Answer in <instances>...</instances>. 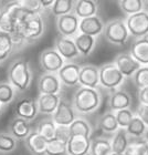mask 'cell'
<instances>
[{"instance_id": "1", "label": "cell", "mask_w": 148, "mask_h": 155, "mask_svg": "<svg viewBox=\"0 0 148 155\" xmlns=\"http://www.w3.org/2000/svg\"><path fill=\"white\" fill-rule=\"evenodd\" d=\"M102 97L97 89L80 87L73 95L72 105L77 113L91 114L101 107Z\"/></svg>"}, {"instance_id": "2", "label": "cell", "mask_w": 148, "mask_h": 155, "mask_svg": "<svg viewBox=\"0 0 148 155\" xmlns=\"http://www.w3.org/2000/svg\"><path fill=\"white\" fill-rule=\"evenodd\" d=\"M8 80L19 92H24L32 82V72L26 59H16L8 69Z\"/></svg>"}, {"instance_id": "3", "label": "cell", "mask_w": 148, "mask_h": 155, "mask_svg": "<svg viewBox=\"0 0 148 155\" xmlns=\"http://www.w3.org/2000/svg\"><path fill=\"white\" fill-rule=\"evenodd\" d=\"M45 30V23L42 13H36L30 17L26 22L18 26V29L13 35L21 37L26 42H32L40 39Z\"/></svg>"}, {"instance_id": "4", "label": "cell", "mask_w": 148, "mask_h": 155, "mask_svg": "<svg viewBox=\"0 0 148 155\" xmlns=\"http://www.w3.org/2000/svg\"><path fill=\"white\" fill-rule=\"evenodd\" d=\"M103 33L107 41L115 45H126L130 37L126 21L123 19H113L105 23Z\"/></svg>"}, {"instance_id": "5", "label": "cell", "mask_w": 148, "mask_h": 155, "mask_svg": "<svg viewBox=\"0 0 148 155\" xmlns=\"http://www.w3.org/2000/svg\"><path fill=\"white\" fill-rule=\"evenodd\" d=\"M125 77L114 62L106 63L100 68V84L105 89L115 90L124 82Z\"/></svg>"}, {"instance_id": "6", "label": "cell", "mask_w": 148, "mask_h": 155, "mask_svg": "<svg viewBox=\"0 0 148 155\" xmlns=\"http://www.w3.org/2000/svg\"><path fill=\"white\" fill-rule=\"evenodd\" d=\"M39 62L41 69L47 73H58L65 64V60L55 48H48L43 50L40 53Z\"/></svg>"}, {"instance_id": "7", "label": "cell", "mask_w": 148, "mask_h": 155, "mask_svg": "<svg viewBox=\"0 0 148 155\" xmlns=\"http://www.w3.org/2000/svg\"><path fill=\"white\" fill-rule=\"evenodd\" d=\"M125 21L130 37L139 39L148 36V11L143 10L140 12L127 16Z\"/></svg>"}, {"instance_id": "8", "label": "cell", "mask_w": 148, "mask_h": 155, "mask_svg": "<svg viewBox=\"0 0 148 155\" xmlns=\"http://www.w3.org/2000/svg\"><path fill=\"white\" fill-rule=\"evenodd\" d=\"M80 18L74 12L56 17L55 26L59 35L69 37V38H74L80 33Z\"/></svg>"}, {"instance_id": "9", "label": "cell", "mask_w": 148, "mask_h": 155, "mask_svg": "<svg viewBox=\"0 0 148 155\" xmlns=\"http://www.w3.org/2000/svg\"><path fill=\"white\" fill-rule=\"evenodd\" d=\"M76 113L77 112L75 111V109L71 103H69L68 101L61 99L56 110L51 115V117L56 125L70 126L77 119Z\"/></svg>"}, {"instance_id": "10", "label": "cell", "mask_w": 148, "mask_h": 155, "mask_svg": "<svg viewBox=\"0 0 148 155\" xmlns=\"http://www.w3.org/2000/svg\"><path fill=\"white\" fill-rule=\"evenodd\" d=\"M54 48L63 57V59L69 62L73 61L81 55L75 45L74 38H69V37L59 35L54 39Z\"/></svg>"}, {"instance_id": "11", "label": "cell", "mask_w": 148, "mask_h": 155, "mask_svg": "<svg viewBox=\"0 0 148 155\" xmlns=\"http://www.w3.org/2000/svg\"><path fill=\"white\" fill-rule=\"evenodd\" d=\"M62 82L58 73H47L39 78L38 90L42 94H60Z\"/></svg>"}, {"instance_id": "12", "label": "cell", "mask_w": 148, "mask_h": 155, "mask_svg": "<svg viewBox=\"0 0 148 155\" xmlns=\"http://www.w3.org/2000/svg\"><path fill=\"white\" fill-rule=\"evenodd\" d=\"M114 63L125 78H132L142 64L130 53H121L115 58Z\"/></svg>"}, {"instance_id": "13", "label": "cell", "mask_w": 148, "mask_h": 155, "mask_svg": "<svg viewBox=\"0 0 148 155\" xmlns=\"http://www.w3.org/2000/svg\"><path fill=\"white\" fill-rule=\"evenodd\" d=\"M80 71V65L74 63V62H68L58 72V75L61 80L62 84H64L66 87H75L77 84H80V82H79Z\"/></svg>"}, {"instance_id": "14", "label": "cell", "mask_w": 148, "mask_h": 155, "mask_svg": "<svg viewBox=\"0 0 148 155\" xmlns=\"http://www.w3.org/2000/svg\"><path fill=\"white\" fill-rule=\"evenodd\" d=\"M79 82L81 87L97 89L100 84V68L93 64H86L81 67Z\"/></svg>"}, {"instance_id": "15", "label": "cell", "mask_w": 148, "mask_h": 155, "mask_svg": "<svg viewBox=\"0 0 148 155\" xmlns=\"http://www.w3.org/2000/svg\"><path fill=\"white\" fill-rule=\"evenodd\" d=\"M104 28H105V23L100 17L92 16L83 18L80 20V32L85 33L88 36L97 37L104 32Z\"/></svg>"}, {"instance_id": "16", "label": "cell", "mask_w": 148, "mask_h": 155, "mask_svg": "<svg viewBox=\"0 0 148 155\" xmlns=\"http://www.w3.org/2000/svg\"><path fill=\"white\" fill-rule=\"evenodd\" d=\"M90 137L83 135H72L68 142L69 155H87L91 150Z\"/></svg>"}, {"instance_id": "17", "label": "cell", "mask_w": 148, "mask_h": 155, "mask_svg": "<svg viewBox=\"0 0 148 155\" xmlns=\"http://www.w3.org/2000/svg\"><path fill=\"white\" fill-rule=\"evenodd\" d=\"M39 112L38 103L37 100L33 99H21V100L16 104L14 113L18 117H22L24 120L31 121L37 116Z\"/></svg>"}, {"instance_id": "18", "label": "cell", "mask_w": 148, "mask_h": 155, "mask_svg": "<svg viewBox=\"0 0 148 155\" xmlns=\"http://www.w3.org/2000/svg\"><path fill=\"white\" fill-rule=\"evenodd\" d=\"M61 101L60 94H42L39 93L37 99L39 112L47 115H52L54 113L59 103Z\"/></svg>"}, {"instance_id": "19", "label": "cell", "mask_w": 148, "mask_h": 155, "mask_svg": "<svg viewBox=\"0 0 148 155\" xmlns=\"http://www.w3.org/2000/svg\"><path fill=\"white\" fill-rule=\"evenodd\" d=\"M48 140H45L38 132H31L24 140V145L31 154L45 155V150L48 145Z\"/></svg>"}, {"instance_id": "20", "label": "cell", "mask_w": 148, "mask_h": 155, "mask_svg": "<svg viewBox=\"0 0 148 155\" xmlns=\"http://www.w3.org/2000/svg\"><path fill=\"white\" fill-rule=\"evenodd\" d=\"M73 12L80 19L96 16L98 12V1L97 0H75Z\"/></svg>"}, {"instance_id": "21", "label": "cell", "mask_w": 148, "mask_h": 155, "mask_svg": "<svg viewBox=\"0 0 148 155\" xmlns=\"http://www.w3.org/2000/svg\"><path fill=\"white\" fill-rule=\"evenodd\" d=\"M130 105H132V97L126 91L117 90L111 94L110 100H108V107L113 112L129 109Z\"/></svg>"}, {"instance_id": "22", "label": "cell", "mask_w": 148, "mask_h": 155, "mask_svg": "<svg viewBox=\"0 0 148 155\" xmlns=\"http://www.w3.org/2000/svg\"><path fill=\"white\" fill-rule=\"evenodd\" d=\"M129 53L142 65H148V36L136 39L130 47Z\"/></svg>"}, {"instance_id": "23", "label": "cell", "mask_w": 148, "mask_h": 155, "mask_svg": "<svg viewBox=\"0 0 148 155\" xmlns=\"http://www.w3.org/2000/svg\"><path fill=\"white\" fill-rule=\"evenodd\" d=\"M74 41L77 47V50L82 57H88L93 52L96 45V37L88 36L85 33H79L74 37Z\"/></svg>"}, {"instance_id": "24", "label": "cell", "mask_w": 148, "mask_h": 155, "mask_svg": "<svg viewBox=\"0 0 148 155\" xmlns=\"http://www.w3.org/2000/svg\"><path fill=\"white\" fill-rule=\"evenodd\" d=\"M9 129L10 133L17 140H26L27 136L31 133L29 121L22 119V117H18V116H14L12 122L10 123Z\"/></svg>"}, {"instance_id": "25", "label": "cell", "mask_w": 148, "mask_h": 155, "mask_svg": "<svg viewBox=\"0 0 148 155\" xmlns=\"http://www.w3.org/2000/svg\"><path fill=\"white\" fill-rule=\"evenodd\" d=\"M129 145L128 134L126 132V129L119 127L118 131L115 132V135L112 140V150L114 153L118 154H125L126 150Z\"/></svg>"}, {"instance_id": "26", "label": "cell", "mask_w": 148, "mask_h": 155, "mask_svg": "<svg viewBox=\"0 0 148 155\" xmlns=\"http://www.w3.org/2000/svg\"><path fill=\"white\" fill-rule=\"evenodd\" d=\"M112 153V142L108 140L98 137L91 142V155H111Z\"/></svg>"}, {"instance_id": "27", "label": "cell", "mask_w": 148, "mask_h": 155, "mask_svg": "<svg viewBox=\"0 0 148 155\" xmlns=\"http://www.w3.org/2000/svg\"><path fill=\"white\" fill-rule=\"evenodd\" d=\"M147 129L148 126L144 123V121L138 115H135L128 124V126L126 127V132L133 137L140 139V137H144V134L147 131Z\"/></svg>"}, {"instance_id": "28", "label": "cell", "mask_w": 148, "mask_h": 155, "mask_svg": "<svg viewBox=\"0 0 148 155\" xmlns=\"http://www.w3.org/2000/svg\"><path fill=\"white\" fill-rule=\"evenodd\" d=\"M98 126L105 133H115L116 131H118L119 124L117 122L115 113L107 112L104 115H102L100 122H98Z\"/></svg>"}, {"instance_id": "29", "label": "cell", "mask_w": 148, "mask_h": 155, "mask_svg": "<svg viewBox=\"0 0 148 155\" xmlns=\"http://www.w3.org/2000/svg\"><path fill=\"white\" fill-rule=\"evenodd\" d=\"M14 48V42L11 35L0 31V62L7 60Z\"/></svg>"}, {"instance_id": "30", "label": "cell", "mask_w": 148, "mask_h": 155, "mask_svg": "<svg viewBox=\"0 0 148 155\" xmlns=\"http://www.w3.org/2000/svg\"><path fill=\"white\" fill-rule=\"evenodd\" d=\"M74 5L75 0H55L50 11L54 17L68 15L74 11Z\"/></svg>"}, {"instance_id": "31", "label": "cell", "mask_w": 148, "mask_h": 155, "mask_svg": "<svg viewBox=\"0 0 148 155\" xmlns=\"http://www.w3.org/2000/svg\"><path fill=\"white\" fill-rule=\"evenodd\" d=\"M119 8L126 16L140 12L144 10L145 1L144 0H118Z\"/></svg>"}, {"instance_id": "32", "label": "cell", "mask_w": 148, "mask_h": 155, "mask_svg": "<svg viewBox=\"0 0 148 155\" xmlns=\"http://www.w3.org/2000/svg\"><path fill=\"white\" fill-rule=\"evenodd\" d=\"M55 131H56V124L52 120V117L42 120L38 124V129H37V132L48 141L55 139Z\"/></svg>"}, {"instance_id": "33", "label": "cell", "mask_w": 148, "mask_h": 155, "mask_svg": "<svg viewBox=\"0 0 148 155\" xmlns=\"http://www.w3.org/2000/svg\"><path fill=\"white\" fill-rule=\"evenodd\" d=\"M70 131H71V135H83L90 137L92 127L86 120L77 117L70 125Z\"/></svg>"}, {"instance_id": "34", "label": "cell", "mask_w": 148, "mask_h": 155, "mask_svg": "<svg viewBox=\"0 0 148 155\" xmlns=\"http://www.w3.org/2000/svg\"><path fill=\"white\" fill-rule=\"evenodd\" d=\"M16 89L10 82L0 83V102L2 105L11 103L16 97Z\"/></svg>"}, {"instance_id": "35", "label": "cell", "mask_w": 148, "mask_h": 155, "mask_svg": "<svg viewBox=\"0 0 148 155\" xmlns=\"http://www.w3.org/2000/svg\"><path fill=\"white\" fill-rule=\"evenodd\" d=\"M68 154V143L53 139L48 142L45 155H65Z\"/></svg>"}, {"instance_id": "36", "label": "cell", "mask_w": 148, "mask_h": 155, "mask_svg": "<svg viewBox=\"0 0 148 155\" xmlns=\"http://www.w3.org/2000/svg\"><path fill=\"white\" fill-rule=\"evenodd\" d=\"M17 147V139L12 134L0 133V152L10 153Z\"/></svg>"}, {"instance_id": "37", "label": "cell", "mask_w": 148, "mask_h": 155, "mask_svg": "<svg viewBox=\"0 0 148 155\" xmlns=\"http://www.w3.org/2000/svg\"><path fill=\"white\" fill-rule=\"evenodd\" d=\"M125 154L127 155H148V143L145 139H139L138 141L129 143Z\"/></svg>"}, {"instance_id": "38", "label": "cell", "mask_w": 148, "mask_h": 155, "mask_svg": "<svg viewBox=\"0 0 148 155\" xmlns=\"http://www.w3.org/2000/svg\"><path fill=\"white\" fill-rule=\"evenodd\" d=\"M132 79L138 89L148 87V65H142L132 77Z\"/></svg>"}, {"instance_id": "39", "label": "cell", "mask_w": 148, "mask_h": 155, "mask_svg": "<svg viewBox=\"0 0 148 155\" xmlns=\"http://www.w3.org/2000/svg\"><path fill=\"white\" fill-rule=\"evenodd\" d=\"M116 119H117V122L119 124V127L122 129H126L128 124L130 123V121L134 117V113L130 109H124V110H119L115 112Z\"/></svg>"}, {"instance_id": "40", "label": "cell", "mask_w": 148, "mask_h": 155, "mask_svg": "<svg viewBox=\"0 0 148 155\" xmlns=\"http://www.w3.org/2000/svg\"><path fill=\"white\" fill-rule=\"evenodd\" d=\"M71 131L70 126L68 125H56V131H55V139L60 140L62 142L68 143L70 137H71Z\"/></svg>"}, {"instance_id": "41", "label": "cell", "mask_w": 148, "mask_h": 155, "mask_svg": "<svg viewBox=\"0 0 148 155\" xmlns=\"http://www.w3.org/2000/svg\"><path fill=\"white\" fill-rule=\"evenodd\" d=\"M20 3L22 5V7H24L27 10H29L31 12L42 13V11H43L39 0H21Z\"/></svg>"}, {"instance_id": "42", "label": "cell", "mask_w": 148, "mask_h": 155, "mask_svg": "<svg viewBox=\"0 0 148 155\" xmlns=\"http://www.w3.org/2000/svg\"><path fill=\"white\" fill-rule=\"evenodd\" d=\"M137 115L148 126V104H139L138 107H137Z\"/></svg>"}, {"instance_id": "43", "label": "cell", "mask_w": 148, "mask_h": 155, "mask_svg": "<svg viewBox=\"0 0 148 155\" xmlns=\"http://www.w3.org/2000/svg\"><path fill=\"white\" fill-rule=\"evenodd\" d=\"M138 100L142 104H148V87L139 89Z\"/></svg>"}, {"instance_id": "44", "label": "cell", "mask_w": 148, "mask_h": 155, "mask_svg": "<svg viewBox=\"0 0 148 155\" xmlns=\"http://www.w3.org/2000/svg\"><path fill=\"white\" fill-rule=\"evenodd\" d=\"M39 1H40V5H41L42 9L44 11V10L51 9L52 5L54 3L55 0H39Z\"/></svg>"}, {"instance_id": "45", "label": "cell", "mask_w": 148, "mask_h": 155, "mask_svg": "<svg viewBox=\"0 0 148 155\" xmlns=\"http://www.w3.org/2000/svg\"><path fill=\"white\" fill-rule=\"evenodd\" d=\"M144 139H145V141L148 143V129H147V131L145 132V134H144Z\"/></svg>"}, {"instance_id": "46", "label": "cell", "mask_w": 148, "mask_h": 155, "mask_svg": "<svg viewBox=\"0 0 148 155\" xmlns=\"http://www.w3.org/2000/svg\"><path fill=\"white\" fill-rule=\"evenodd\" d=\"M144 1H145V6L148 8V0H144Z\"/></svg>"}, {"instance_id": "47", "label": "cell", "mask_w": 148, "mask_h": 155, "mask_svg": "<svg viewBox=\"0 0 148 155\" xmlns=\"http://www.w3.org/2000/svg\"><path fill=\"white\" fill-rule=\"evenodd\" d=\"M111 155H123V154H118V153H114V152H113Z\"/></svg>"}, {"instance_id": "48", "label": "cell", "mask_w": 148, "mask_h": 155, "mask_svg": "<svg viewBox=\"0 0 148 155\" xmlns=\"http://www.w3.org/2000/svg\"><path fill=\"white\" fill-rule=\"evenodd\" d=\"M1 105H2V104H1V102H0V109H1Z\"/></svg>"}, {"instance_id": "49", "label": "cell", "mask_w": 148, "mask_h": 155, "mask_svg": "<svg viewBox=\"0 0 148 155\" xmlns=\"http://www.w3.org/2000/svg\"><path fill=\"white\" fill-rule=\"evenodd\" d=\"M0 13H1V7H0Z\"/></svg>"}, {"instance_id": "50", "label": "cell", "mask_w": 148, "mask_h": 155, "mask_svg": "<svg viewBox=\"0 0 148 155\" xmlns=\"http://www.w3.org/2000/svg\"><path fill=\"white\" fill-rule=\"evenodd\" d=\"M123 155H127V154H123Z\"/></svg>"}, {"instance_id": "51", "label": "cell", "mask_w": 148, "mask_h": 155, "mask_svg": "<svg viewBox=\"0 0 148 155\" xmlns=\"http://www.w3.org/2000/svg\"><path fill=\"white\" fill-rule=\"evenodd\" d=\"M18 1H21V0H18Z\"/></svg>"}]
</instances>
